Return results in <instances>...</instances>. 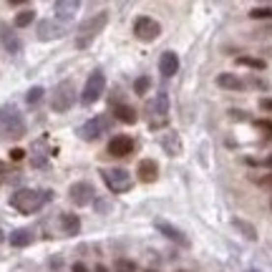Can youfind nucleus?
<instances>
[{
  "label": "nucleus",
  "instance_id": "nucleus-25",
  "mask_svg": "<svg viewBox=\"0 0 272 272\" xmlns=\"http://www.w3.org/2000/svg\"><path fill=\"white\" fill-rule=\"evenodd\" d=\"M3 40H5V48H8V53H20V40H18L15 35L3 33Z\"/></svg>",
  "mask_w": 272,
  "mask_h": 272
},
{
  "label": "nucleus",
  "instance_id": "nucleus-16",
  "mask_svg": "<svg viewBox=\"0 0 272 272\" xmlns=\"http://www.w3.org/2000/svg\"><path fill=\"white\" fill-rule=\"evenodd\" d=\"M161 146H164V151L169 156H179L181 154V141H179V136L174 131H166L161 136Z\"/></svg>",
  "mask_w": 272,
  "mask_h": 272
},
{
  "label": "nucleus",
  "instance_id": "nucleus-20",
  "mask_svg": "<svg viewBox=\"0 0 272 272\" xmlns=\"http://www.w3.org/2000/svg\"><path fill=\"white\" fill-rule=\"evenodd\" d=\"M60 229H63V235H78L81 229V219L76 214H60Z\"/></svg>",
  "mask_w": 272,
  "mask_h": 272
},
{
  "label": "nucleus",
  "instance_id": "nucleus-21",
  "mask_svg": "<svg viewBox=\"0 0 272 272\" xmlns=\"http://www.w3.org/2000/svg\"><path fill=\"white\" fill-rule=\"evenodd\" d=\"M30 242H33V229H15V232H10L13 247H28Z\"/></svg>",
  "mask_w": 272,
  "mask_h": 272
},
{
  "label": "nucleus",
  "instance_id": "nucleus-14",
  "mask_svg": "<svg viewBox=\"0 0 272 272\" xmlns=\"http://www.w3.org/2000/svg\"><path fill=\"white\" fill-rule=\"evenodd\" d=\"M159 71H161L166 78H172V76L179 71V58H177V53H172V51L161 53V58H159Z\"/></svg>",
  "mask_w": 272,
  "mask_h": 272
},
{
  "label": "nucleus",
  "instance_id": "nucleus-23",
  "mask_svg": "<svg viewBox=\"0 0 272 272\" xmlns=\"http://www.w3.org/2000/svg\"><path fill=\"white\" fill-rule=\"evenodd\" d=\"M237 66H247V68L262 71V68H265V60H260V58H249V56H240V58H237Z\"/></svg>",
  "mask_w": 272,
  "mask_h": 272
},
{
  "label": "nucleus",
  "instance_id": "nucleus-10",
  "mask_svg": "<svg viewBox=\"0 0 272 272\" xmlns=\"http://www.w3.org/2000/svg\"><path fill=\"white\" fill-rule=\"evenodd\" d=\"M154 224H156V229H159V232H161L166 240H172V242H177V244H181V247H186V244H189V240H186V235L181 232V229H177L174 224L164 222V219H156Z\"/></svg>",
  "mask_w": 272,
  "mask_h": 272
},
{
  "label": "nucleus",
  "instance_id": "nucleus-6",
  "mask_svg": "<svg viewBox=\"0 0 272 272\" xmlns=\"http://www.w3.org/2000/svg\"><path fill=\"white\" fill-rule=\"evenodd\" d=\"M103 89H106V78H103L101 71H93L89 76V81H86V86H83V91H81V101L89 106V103H93V101L101 98Z\"/></svg>",
  "mask_w": 272,
  "mask_h": 272
},
{
  "label": "nucleus",
  "instance_id": "nucleus-7",
  "mask_svg": "<svg viewBox=\"0 0 272 272\" xmlns=\"http://www.w3.org/2000/svg\"><path fill=\"white\" fill-rule=\"evenodd\" d=\"M134 33H136V38H139V40H144V43H151V40H156V38H159L161 26L156 23L154 18L141 15V18H136V20H134Z\"/></svg>",
  "mask_w": 272,
  "mask_h": 272
},
{
  "label": "nucleus",
  "instance_id": "nucleus-11",
  "mask_svg": "<svg viewBox=\"0 0 272 272\" xmlns=\"http://www.w3.org/2000/svg\"><path fill=\"white\" fill-rule=\"evenodd\" d=\"M134 151V139L131 136H114L109 141V154L111 156H129Z\"/></svg>",
  "mask_w": 272,
  "mask_h": 272
},
{
  "label": "nucleus",
  "instance_id": "nucleus-28",
  "mask_svg": "<svg viewBox=\"0 0 272 272\" xmlns=\"http://www.w3.org/2000/svg\"><path fill=\"white\" fill-rule=\"evenodd\" d=\"M249 15H252V18H272V8H255L252 13H249Z\"/></svg>",
  "mask_w": 272,
  "mask_h": 272
},
{
  "label": "nucleus",
  "instance_id": "nucleus-18",
  "mask_svg": "<svg viewBox=\"0 0 272 272\" xmlns=\"http://www.w3.org/2000/svg\"><path fill=\"white\" fill-rule=\"evenodd\" d=\"M149 111H151L154 116L164 119L166 114H169V96H166V93H156V98L151 101V106H149Z\"/></svg>",
  "mask_w": 272,
  "mask_h": 272
},
{
  "label": "nucleus",
  "instance_id": "nucleus-19",
  "mask_svg": "<svg viewBox=\"0 0 272 272\" xmlns=\"http://www.w3.org/2000/svg\"><path fill=\"white\" fill-rule=\"evenodd\" d=\"M114 114H116V119L123 121V123H136V119H139V116H136V109L129 106V103H116Z\"/></svg>",
  "mask_w": 272,
  "mask_h": 272
},
{
  "label": "nucleus",
  "instance_id": "nucleus-36",
  "mask_svg": "<svg viewBox=\"0 0 272 272\" xmlns=\"http://www.w3.org/2000/svg\"><path fill=\"white\" fill-rule=\"evenodd\" d=\"M0 240H3V232H0Z\"/></svg>",
  "mask_w": 272,
  "mask_h": 272
},
{
  "label": "nucleus",
  "instance_id": "nucleus-22",
  "mask_svg": "<svg viewBox=\"0 0 272 272\" xmlns=\"http://www.w3.org/2000/svg\"><path fill=\"white\" fill-rule=\"evenodd\" d=\"M232 224H235V227L240 229V232H242V235H244L247 240H257V229H255L252 224H249V222H244V219H235Z\"/></svg>",
  "mask_w": 272,
  "mask_h": 272
},
{
  "label": "nucleus",
  "instance_id": "nucleus-5",
  "mask_svg": "<svg viewBox=\"0 0 272 272\" xmlns=\"http://www.w3.org/2000/svg\"><path fill=\"white\" fill-rule=\"evenodd\" d=\"M109 126H111V119L109 116H93V119H89L86 123H83V126H81V139L83 141H96L101 134H106L109 131Z\"/></svg>",
  "mask_w": 272,
  "mask_h": 272
},
{
  "label": "nucleus",
  "instance_id": "nucleus-17",
  "mask_svg": "<svg viewBox=\"0 0 272 272\" xmlns=\"http://www.w3.org/2000/svg\"><path fill=\"white\" fill-rule=\"evenodd\" d=\"M217 86H222V89H227V91H242L244 83H242L235 73H219V76H217Z\"/></svg>",
  "mask_w": 272,
  "mask_h": 272
},
{
  "label": "nucleus",
  "instance_id": "nucleus-2",
  "mask_svg": "<svg viewBox=\"0 0 272 272\" xmlns=\"http://www.w3.org/2000/svg\"><path fill=\"white\" fill-rule=\"evenodd\" d=\"M106 23H109V15L106 13H96L89 20H83V23L78 26V30H76V48L78 51H86L96 40V35L106 28Z\"/></svg>",
  "mask_w": 272,
  "mask_h": 272
},
{
  "label": "nucleus",
  "instance_id": "nucleus-24",
  "mask_svg": "<svg viewBox=\"0 0 272 272\" xmlns=\"http://www.w3.org/2000/svg\"><path fill=\"white\" fill-rule=\"evenodd\" d=\"M35 20V13L33 10H23V13H18L15 15V28H26V26H30Z\"/></svg>",
  "mask_w": 272,
  "mask_h": 272
},
{
  "label": "nucleus",
  "instance_id": "nucleus-4",
  "mask_svg": "<svg viewBox=\"0 0 272 272\" xmlns=\"http://www.w3.org/2000/svg\"><path fill=\"white\" fill-rule=\"evenodd\" d=\"M73 101H76V86H73V81H60L56 91H53V98H51V109L56 114H63L73 106Z\"/></svg>",
  "mask_w": 272,
  "mask_h": 272
},
{
  "label": "nucleus",
  "instance_id": "nucleus-27",
  "mask_svg": "<svg viewBox=\"0 0 272 272\" xmlns=\"http://www.w3.org/2000/svg\"><path fill=\"white\" fill-rule=\"evenodd\" d=\"M40 98H43V89H40V86H33V89L28 91V96H26V101L30 103V106H33V103H38Z\"/></svg>",
  "mask_w": 272,
  "mask_h": 272
},
{
  "label": "nucleus",
  "instance_id": "nucleus-8",
  "mask_svg": "<svg viewBox=\"0 0 272 272\" xmlns=\"http://www.w3.org/2000/svg\"><path fill=\"white\" fill-rule=\"evenodd\" d=\"M103 179H106L109 189H111L114 194L129 192L131 184H134V179H131V174H129L126 169H106V172H103Z\"/></svg>",
  "mask_w": 272,
  "mask_h": 272
},
{
  "label": "nucleus",
  "instance_id": "nucleus-32",
  "mask_svg": "<svg viewBox=\"0 0 272 272\" xmlns=\"http://www.w3.org/2000/svg\"><path fill=\"white\" fill-rule=\"evenodd\" d=\"M73 272H89V267L83 265V262H76V265H73Z\"/></svg>",
  "mask_w": 272,
  "mask_h": 272
},
{
  "label": "nucleus",
  "instance_id": "nucleus-13",
  "mask_svg": "<svg viewBox=\"0 0 272 272\" xmlns=\"http://www.w3.org/2000/svg\"><path fill=\"white\" fill-rule=\"evenodd\" d=\"M76 10H78V3H76V0H56V3H53V13H56V18H58V20H63V23L73 18Z\"/></svg>",
  "mask_w": 272,
  "mask_h": 272
},
{
  "label": "nucleus",
  "instance_id": "nucleus-29",
  "mask_svg": "<svg viewBox=\"0 0 272 272\" xmlns=\"http://www.w3.org/2000/svg\"><path fill=\"white\" fill-rule=\"evenodd\" d=\"M257 129H262L265 136H272V123L270 121H257Z\"/></svg>",
  "mask_w": 272,
  "mask_h": 272
},
{
  "label": "nucleus",
  "instance_id": "nucleus-34",
  "mask_svg": "<svg viewBox=\"0 0 272 272\" xmlns=\"http://www.w3.org/2000/svg\"><path fill=\"white\" fill-rule=\"evenodd\" d=\"M96 272H109V270H106V267H103V265H98V267H96Z\"/></svg>",
  "mask_w": 272,
  "mask_h": 272
},
{
  "label": "nucleus",
  "instance_id": "nucleus-37",
  "mask_svg": "<svg viewBox=\"0 0 272 272\" xmlns=\"http://www.w3.org/2000/svg\"><path fill=\"white\" fill-rule=\"evenodd\" d=\"M249 272H255V270H249Z\"/></svg>",
  "mask_w": 272,
  "mask_h": 272
},
{
  "label": "nucleus",
  "instance_id": "nucleus-12",
  "mask_svg": "<svg viewBox=\"0 0 272 272\" xmlns=\"http://www.w3.org/2000/svg\"><path fill=\"white\" fill-rule=\"evenodd\" d=\"M66 33L63 26H58L56 20H40L38 23V38L40 40H53V38H60Z\"/></svg>",
  "mask_w": 272,
  "mask_h": 272
},
{
  "label": "nucleus",
  "instance_id": "nucleus-3",
  "mask_svg": "<svg viewBox=\"0 0 272 272\" xmlns=\"http://www.w3.org/2000/svg\"><path fill=\"white\" fill-rule=\"evenodd\" d=\"M23 134H26V121H23V116L18 114V109L15 106L0 109V136L20 139Z\"/></svg>",
  "mask_w": 272,
  "mask_h": 272
},
{
  "label": "nucleus",
  "instance_id": "nucleus-33",
  "mask_svg": "<svg viewBox=\"0 0 272 272\" xmlns=\"http://www.w3.org/2000/svg\"><path fill=\"white\" fill-rule=\"evenodd\" d=\"M265 166H270V169H272V156H267V159H265Z\"/></svg>",
  "mask_w": 272,
  "mask_h": 272
},
{
  "label": "nucleus",
  "instance_id": "nucleus-26",
  "mask_svg": "<svg viewBox=\"0 0 272 272\" xmlns=\"http://www.w3.org/2000/svg\"><path fill=\"white\" fill-rule=\"evenodd\" d=\"M149 86H151V78H149V76H141V78H136V83H134V91H136V93H146V91H149Z\"/></svg>",
  "mask_w": 272,
  "mask_h": 272
},
{
  "label": "nucleus",
  "instance_id": "nucleus-30",
  "mask_svg": "<svg viewBox=\"0 0 272 272\" xmlns=\"http://www.w3.org/2000/svg\"><path fill=\"white\" fill-rule=\"evenodd\" d=\"M23 156H26V151H23V149H13V151H10V159H15V161H20Z\"/></svg>",
  "mask_w": 272,
  "mask_h": 272
},
{
  "label": "nucleus",
  "instance_id": "nucleus-31",
  "mask_svg": "<svg viewBox=\"0 0 272 272\" xmlns=\"http://www.w3.org/2000/svg\"><path fill=\"white\" fill-rule=\"evenodd\" d=\"M260 109H265V111H272V98H262V101H260Z\"/></svg>",
  "mask_w": 272,
  "mask_h": 272
},
{
  "label": "nucleus",
  "instance_id": "nucleus-15",
  "mask_svg": "<svg viewBox=\"0 0 272 272\" xmlns=\"http://www.w3.org/2000/svg\"><path fill=\"white\" fill-rule=\"evenodd\" d=\"M156 174H159V166H156L154 159H144V161H139V179H141V181L151 184V181L156 179Z\"/></svg>",
  "mask_w": 272,
  "mask_h": 272
},
{
  "label": "nucleus",
  "instance_id": "nucleus-1",
  "mask_svg": "<svg viewBox=\"0 0 272 272\" xmlns=\"http://www.w3.org/2000/svg\"><path fill=\"white\" fill-rule=\"evenodd\" d=\"M53 192L51 189H20L10 197V207L18 209L20 214H33L38 209H43L51 202Z\"/></svg>",
  "mask_w": 272,
  "mask_h": 272
},
{
  "label": "nucleus",
  "instance_id": "nucleus-38",
  "mask_svg": "<svg viewBox=\"0 0 272 272\" xmlns=\"http://www.w3.org/2000/svg\"><path fill=\"white\" fill-rule=\"evenodd\" d=\"M270 207H272V204H270Z\"/></svg>",
  "mask_w": 272,
  "mask_h": 272
},
{
  "label": "nucleus",
  "instance_id": "nucleus-35",
  "mask_svg": "<svg viewBox=\"0 0 272 272\" xmlns=\"http://www.w3.org/2000/svg\"><path fill=\"white\" fill-rule=\"evenodd\" d=\"M265 184H267V186H272V177H267V179H265Z\"/></svg>",
  "mask_w": 272,
  "mask_h": 272
},
{
  "label": "nucleus",
  "instance_id": "nucleus-9",
  "mask_svg": "<svg viewBox=\"0 0 272 272\" xmlns=\"http://www.w3.org/2000/svg\"><path fill=\"white\" fill-rule=\"evenodd\" d=\"M68 197H71V202H73L76 207H86V204H91V202H93L96 189H93V186H91L89 181H76V184L71 186Z\"/></svg>",
  "mask_w": 272,
  "mask_h": 272
}]
</instances>
